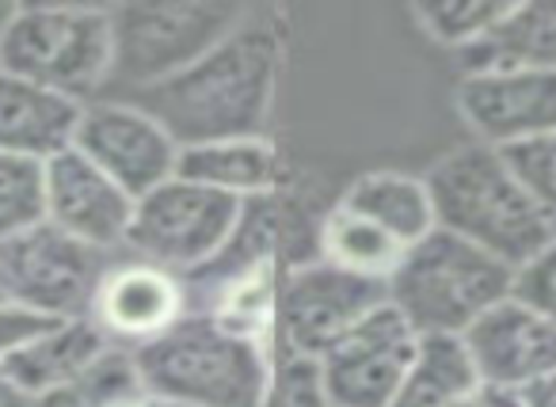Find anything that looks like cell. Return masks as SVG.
<instances>
[{
    "label": "cell",
    "instance_id": "obj_1",
    "mask_svg": "<svg viewBox=\"0 0 556 407\" xmlns=\"http://www.w3.org/2000/svg\"><path fill=\"white\" fill-rule=\"evenodd\" d=\"M282 69V16L275 9H248V16L202 62L126 100L146 107L179 141V149L225 138H263L270 133Z\"/></svg>",
    "mask_w": 556,
    "mask_h": 407
},
{
    "label": "cell",
    "instance_id": "obj_2",
    "mask_svg": "<svg viewBox=\"0 0 556 407\" xmlns=\"http://www.w3.org/2000/svg\"><path fill=\"white\" fill-rule=\"evenodd\" d=\"M424 179L439 229L469 240L472 247L495 255L507 267L518 270L556 240L553 225L526 194L500 149L469 138L465 145L442 153L424 171Z\"/></svg>",
    "mask_w": 556,
    "mask_h": 407
},
{
    "label": "cell",
    "instance_id": "obj_3",
    "mask_svg": "<svg viewBox=\"0 0 556 407\" xmlns=\"http://www.w3.org/2000/svg\"><path fill=\"white\" fill-rule=\"evenodd\" d=\"M141 389L187 407H263L270 346L191 313L156 343L134 351Z\"/></svg>",
    "mask_w": 556,
    "mask_h": 407
},
{
    "label": "cell",
    "instance_id": "obj_4",
    "mask_svg": "<svg viewBox=\"0 0 556 407\" xmlns=\"http://www.w3.org/2000/svg\"><path fill=\"white\" fill-rule=\"evenodd\" d=\"M386 285L389 305L412 323L419 339H462L488 308L510 297L515 267L454 232L434 229L401 255V267Z\"/></svg>",
    "mask_w": 556,
    "mask_h": 407
},
{
    "label": "cell",
    "instance_id": "obj_5",
    "mask_svg": "<svg viewBox=\"0 0 556 407\" xmlns=\"http://www.w3.org/2000/svg\"><path fill=\"white\" fill-rule=\"evenodd\" d=\"M115 31L96 4H16L0 35V73L92 103L111 88Z\"/></svg>",
    "mask_w": 556,
    "mask_h": 407
},
{
    "label": "cell",
    "instance_id": "obj_6",
    "mask_svg": "<svg viewBox=\"0 0 556 407\" xmlns=\"http://www.w3.org/2000/svg\"><path fill=\"white\" fill-rule=\"evenodd\" d=\"M252 4L229 0H164V4H111L115 69L111 85L146 92L179 77L210 54Z\"/></svg>",
    "mask_w": 556,
    "mask_h": 407
},
{
    "label": "cell",
    "instance_id": "obj_7",
    "mask_svg": "<svg viewBox=\"0 0 556 407\" xmlns=\"http://www.w3.org/2000/svg\"><path fill=\"white\" fill-rule=\"evenodd\" d=\"M240 217L244 202L176 176L134 202L126 252L194 278L222 259V252L237 237Z\"/></svg>",
    "mask_w": 556,
    "mask_h": 407
},
{
    "label": "cell",
    "instance_id": "obj_8",
    "mask_svg": "<svg viewBox=\"0 0 556 407\" xmlns=\"http://www.w3.org/2000/svg\"><path fill=\"white\" fill-rule=\"evenodd\" d=\"M115 255L65 237L50 221L0 244V301L42 320L88 316L92 293Z\"/></svg>",
    "mask_w": 556,
    "mask_h": 407
},
{
    "label": "cell",
    "instance_id": "obj_9",
    "mask_svg": "<svg viewBox=\"0 0 556 407\" xmlns=\"http://www.w3.org/2000/svg\"><path fill=\"white\" fill-rule=\"evenodd\" d=\"M389 305V285L328 267L325 259H298L278 285L275 346L325 358L348 331Z\"/></svg>",
    "mask_w": 556,
    "mask_h": 407
},
{
    "label": "cell",
    "instance_id": "obj_10",
    "mask_svg": "<svg viewBox=\"0 0 556 407\" xmlns=\"http://www.w3.org/2000/svg\"><path fill=\"white\" fill-rule=\"evenodd\" d=\"M191 313V278L130 252H118L108 263L88 305V320L108 335L111 346H123V351L156 343Z\"/></svg>",
    "mask_w": 556,
    "mask_h": 407
},
{
    "label": "cell",
    "instance_id": "obj_11",
    "mask_svg": "<svg viewBox=\"0 0 556 407\" xmlns=\"http://www.w3.org/2000/svg\"><path fill=\"white\" fill-rule=\"evenodd\" d=\"M73 149L85 153L103 176H111L134 199L176 179L179 171V141L130 100L85 103Z\"/></svg>",
    "mask_w": 556,
    "mask_h": 407
},
{
    "label": "cell",
    "instance_id": "obj_12",
    "mask_svg": "<svg viewBox=\"0 0 556 407\" xmlns=\"http://www.w3.org/2000/svg\"><path fill=\"white\" fill-rule=\"evenodd\" d=\"M416 351L412 323L393 305H381L320 358L332 407H389Z\"/></svg>",
    "mask_w": 556,
    "mask_h": 407
},
{
    "label": "cell",
    "instance_id": "obj_13",
    "mask_svg": "<svg viewBox=\"0 0 556 407\" xmlns=\"http://www.w3.org/2000/svg\"><path fill=\"white\" fill-rule=\"evenodd\" d=\"M454 103L472 141L500 153L556 133V73H462Z\"/></svg>",
    "mask_w": 556,
    "mask_h": 407
},
{
    "label": "cell",
    "instance_id": "obj_14",
    "mask_svg": "<svg viewBox=\"0 0 556 407\" xmlns=\"http://www.w3.org/2000/svg\"><path fill=\"white\" fill-rule=\"evenodd\" d=\"M462 343L484 389L522 392L556 373V323L522 305L515 293L488 308Z\"/></svg>",
    "mask_w": 556,
    "mask_h": 407
},
{
    "label": "cell",
    "instance_id": "obj_15",
    "mask_svg": "<svg viewBox=\"0 0 556 407\" xmlns=\"http://www.w3.org/2000/svg\"><path fill=\"white\" fill-rule=\"evenodd\" d=\"M134 194L103 176L85 153L65 149L47 161V221L65 237L108 255L126 252L134 221Z\"/></svg>",
    "mask_w": 556,
    "mask_h": 407
},
{
    "label": "cell",
    "instance_id": "obj_16",
    "mask_svg": "<svg viewBox=\"0 0 556 407\" xmlns=\"http://www.w3.org/2000/svg\"><path fill=\"white\" fill-rule=\"evenodd\" d=\"M85 103L0 73V153L27 161H54L77 145Z\"/></svg>",
    "mask_w": 556,
    "mask_h": 407
},
{
    "label": "cell",
    "instance_id": "obj_17",
    "mask_svg": "<svg viewBox=\"0 0 556 407\" xmlns=\"http://www.w3.org/2000/svg\"><path fill=\"white\" fill-rule=\"evenodd\" d=\"M179 179L210 187L237 202H260L282 191V153L270 133L263 138H225L179 149Z\"/></svg>",
    "mask_w": 556,
    "mask_h": 407
},
{
    "label": "cell",
    "instance_id": "obj_18",
    "mask_svg": "<svg viewBox=\"0 0 556 407\" xmlns=\"http://www.w3.org/2000/svg\"><path fill=\"white\" fill-rule=\"evenodd\" d=\"M457 62L462 73H556V0H510L500 24Z\"/></svg>",
    "mask_w": 556,
    "mask_h": 407
},
{
    "label": "cell",
    "instance_id": "obj_19",
    "mask_svg": "<svg viewBox=\"0 0 556 407\" xmlns=\"http://www.w3.org/2000/svg\"><path fill=\"white\" fill-rule=\"evenodd\" d=\"M111 343L88 316L77 320H50L35 339H27L9 361L16 384H24L31 396H47L54 389H65L70 381H77L100 354H108Z\"/></svg>",
    "mask_w": 556,
    "mask_h": 407
},
{
    "label": "cell",
    "instance_id": "obj_20",
    "mask_svg": "<svg viewBox=\"0 0 556 407\" xmlns=\"http://www.w3.org/2000/svg\"><path fill=\"white\" fill-rule=\"evenodd\" d=\"M340 202L358 209L363 217H370L374 225H381L404 247L419 244V240L439 229L427 179L416 176V171H396V168L366 171V176L351 179L348 191L340 194Z\"/></svg>",
    "mask_w": 556,
    "mask_h": 407
},
{
    "label": "cell",
    "instance_id": "obj_21",
    "mask_svg": "<svg viewBox=\"0 0 556 407\" xmlns=\"http://www.w3.org/2000/svg\"><path fill=\"white\" fill-rule=\"evenodd\" d=\"M313 240H317V259H325L336 270H348V275L370 278V282H389L393 270L401 267V255L408 252L401 240L389 237L381 225H374L358 209L343 206L340 199L320 214Z\"/></svg>",
    "mask_w": 556,
    "mask_h": 407
},
{
    "label": "cell",
    "instance_id": "obj_22",
    "mask_svg": "<svg viewBox=\"0 0 556 407\" xmlns=\"http://www.w3.org/2000/svg\"><path fill=\"white\" fill-rule=\"evenodd\" d=\"M480 389V377L462 339L427 335L404 373L389 407H465Z\"/></svg>",
    "mask_w": 556,
    "mask_h": 407
},
{
    "label": "cell",
    "instance_id": "obj_23",
    "mask_svg": "<svg viewBox=\"0 0 556 407\" xmlns=\"http://www.w3.org/2000/svg\"><path fill=\"white\" fill-rule=\"evenodd\" d=\"M507 4L510 0H424L412 9V16L427 39L462 58L500 24Z\"/></svg>",
    "mask_w": 556,
    "mask_h": 407
},
{
    "label": "cell",
    "instance_id": "obj_24",
    "mask_svg": "<svg viewBox=\"0 0 556 407\" xmlns=\"http://www.w3.org/2000/svg\"><path fill=\"white\" fill-rule=\"evenodd\" d=\"M138 392H146V389H141L134 351L111 346V351L100 354L77 381L39 396V407H111L126 396H138Z\"/></svg>",
    "mask_w": 556,
    "mask_h": 407
},
{
    "label": "cell",
    "instance_id": "obj_25",
    "mask_svg": "<svg viewBox=\"0 0 556 407\" xmlns=\"http://www.w3.org/2000/svg\"><path fill=\"white\" fill-rule=\"evenodd\" d=\"M47 221V164L0 153V244Z\"/></svg>",
    "mask_w": 556,
    "mask_h": 407
},
{
    "label": "cell",
    "instance_id": "obj_26",
    "mask_svg": "<svg viewBox=\"0 0 556 407\" xmlns=\"http://www.w3.org/2000/svg\"><path fill=\"white\" fill-rule=\"evenodd\" d=\"M263 407H332L320 358L270 346V377Z\"/></svg>",
    "mask_w": 556,
    "mask_h": 407
},
{
    "label": "cell",
    "instance_id": "obj_27",
    "mask_svg": "<svg viewBox=\"0 0 556 407\" xmlns=\"http://www.w3.org/2000/svg\"><path fill=\"white\" fill-rule=\"evenodd\" d=\"M503 156H507L518 183L538 202V209L545 214V221L553 225V232H556V133L526 141V145H515V149H503Z\"/></svg>",
    "mask_w": 556,
    "mask_h": 407
},
{
    "label": "cell",
    "instance_id": "obj_28",
    "mask_svg": "<svg viewBox=\"0 0 556 407\" xmlns=\"http://www.w3.org/2000/svg\"><path fill=\"white\" fill-rule=\"evenodd\" d=\"M510 293L522 305H530L533 313H541L545 320L556 323V240L515 270V290Z\"/></svg>",
    "mask_w": 556,
    "mask_h": 407
},
{
    "label": "cell",
    "instance_id": "obj_29",
    "mask_svg": "<svg viewBox=\"0 0 556 407\" xmlns=\"http://www.w3.org/2000/svg\"><path fill=\"white\" fill-rule=\"evenodd\" d=\"M47 323L50 320H42V316L24 313V308L9 305V301H0V366H4V361H9L12 354L27 343V339L39 335Z\"/></svg>",
    "mask_w": 556,
    "mask_h": 407
},
{
    "label": "cell",
    "instance_id": "obj_30",
    "mask_svg": "<svg viewBox=\"0 0 556 407\" xmlns=\"http://www.w3.org/2000/svg\"><path fill=\"white\" fill-rule=\"evenodd\" d=\"M0 407H39V396H31L24 384H16V377L4 366H0Z\"/></svg>",
    "mask_w": 556,
    "mask_h": 407
},
{
    "label": "cell",
    "instance_id": "obj_31",
    "mask_svg": "<svg viewBox=\"0 0 556 407\" xmlns=\"http://www.w3.org/2000/svg\"><path fill=\"white\" fill-rule=\"evenodd\" d=\"M518 399H522V407H556V373L533 381L530 389L518 392Z\"/></svg>",
    "mask_w": 556,
    "mask_h": 407
},
{
    "label": "cell",
    "instance_id": "obj_32",
    "mask_svg": "<svg viewBox=\"0 0 556 407\" xmlns=\"http://www.w3.org/2000/svg\"><path fill=\"white\" fill-rule=\"evenodd\" d=\"M465 407H522V399H518V392H500V389H484V384H480L477 396Z\"/></svg>",
    "mask_w": 556,
    "mask_h": 407
},
{
    "label": "cell",
    "instance_id": "obj_33",
    "mask_svg": "<svg viewBox=\"0 0 556 407\" xmlns=\"http://www.w3.org/2000/svg\"><path fill=\"white\" fill-rule=\"evenodd\" d=\"M111 407H156V399L149 396V392H138V396H126V399H118V404H111Z\"/></svg>",
    "mask_w": 556,
    "mask_h": 407
},
{
    "label": "cell",
    "instance_id": "obj_34",
    "mask_svg": "<svg viewBox=\"0 0 556 407\" xmlns=\"http://www.w3.org/2000/svg\"><path fill=\"white\" fill-rule=\"evenodd\" d=\"M12 12H16V4H12V0H0V35H4V27H9Z\"/></svg>",
    "mask_w": 556,
    "mask_h": 407
},
{
    "label": "cell",
    "instance_id": "obj_35",
    "mask_svg": "<svg viewBox=\"0 0 556 407\" xmlns=\"http://www.w3.org/2000/svg\"><path fill=\"white\" fill-rule=\"evenodd\" d=\"M156 399V407H187V404H172V399H161V396H153Z\"/></svg>",
    "mask_w": 556,
    "mask_h": 407
}]
</instances>
